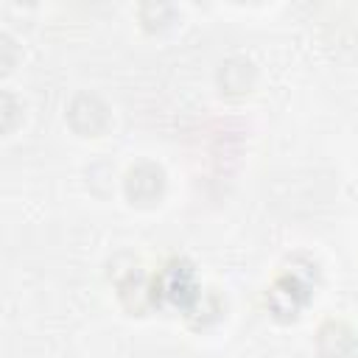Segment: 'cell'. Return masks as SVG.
Returning <instances> with one entry per match:
<instances>
[{
    "label": "cell",
    "mask_w": 358,
    "mask_h": 358,
    "mask_svg": "<svg viewBox=\"0 0 358 358\" xmlns=\"http://www.w3.org/2000/svg\"><path fill=\"white\" fill-rule=\"evenodd\" d=\"M162 294L165 299H171L173 305L185 308L196 299V274L190 268V263L185 260H171L162 271Z\"/></svg>",
    "instance_id": "cell-1"
}]
</instances>
